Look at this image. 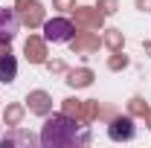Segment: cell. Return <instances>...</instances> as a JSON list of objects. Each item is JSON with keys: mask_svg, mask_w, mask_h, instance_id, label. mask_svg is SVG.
Returning a JSON list of instances; mask_svg holds the SVG:
<instances>
[{"mask_svg": "<svg viewBox=\"0 0 151 148\" xmlns=\"http://www.w3.org/2000/svg\"><path fill=\"white\" fill-rule=\"evenodd\" d=\"M6 119H9V125H18V119H20V108H9V111H6Z\"/></svg>", "mask_w": 151, "mask_h": 148, "instance_id": "obj_14", "label": "cell"}, {"mask_svg": "<svg viewBox=\"0 0 151 148\" xmlns=\"http://www.w3.org/2000/svg\"><path fill=\"white\" fill-rule=\"evenodd\" d=\"M90 78H93L90 70H73L70 78H67V84H70V87H87V84H90Z\"/></svg>", "mask_w": 151, "mask_h": 148, "instance_id": "obj_11", "label": "cell"}, {"mask_svg": "<svg viewBox=\"0 0 151 148\" xmlns=\"http://www.w3.org/2000/svg\"><path fill=\"white\" fill-rule=\"evenodd\" d=\"M26 102H29V111H32V113H41V116H44V113H50V108H52V99H50L44 90L29 93V96H26Z\"/></svg>", "mask_w": 151, "mask_h": 148, "instance_id": "obj_6", "label": "cell"}, {"mask_svg": "<svg viewBox=\"0 0 151 148\" xmlns=\"http://www.w3.org/2000/svg\"><path fill=\"white\" fill-rule=\"evenodd\" d=\"M90 142V131L84 128V122L70 119L67 113L50 116L41 131V145L44 148H70V145H87Z\"/></svg>", "mask_w": 151, "mask_h": 148, "instance_id": "obj_1", "label": "cell"}, {"mask_svg": "<svg viewBox=\"0 0 151 148\" xmlns=\"http://www.w3.org/2000/svg\"><path fill=\"white\" fill-rule=\"evenodd\" d=\"M35 142V137L29 134V131H18V134H12V137H3V148L6 145H32Z\"/></svg>", "mask_w": 151, "mask_h": 148, "instance_id": "obj_10", "label": "cell"}, {"mask_svg": "<svg viewBox=\"0 0 151 148\" xmlns=\"http://www.w3.org/2000/svg\"><path fill=\"white\" fill-rule=\"evenodd\" d=\"M44 55H47V52H44V44H41L38 38H29V41H26V58H29L32 64H41Z\"/></svg>", "mask_w": 151, "mask_h": 148, "instance_id": "obj_9", "label": "cell"}, {"mask_svg": "<svg viewBox=\"0 0 151 148\" xmlns=\"http://www.w3.org/2000/svg\"><path fill=\"white\" fill-rule=\"evenodd\" d=\"M96 47H99V38H93V35H84V38H78V41H73L76 52H87V50H96Z\"/></svg>", "mask_w": 151, "mask_h": 148, "instance_id": "obj_12", "label": "cell"}, {"mask_svg": "<svg viewBox=\"0 0 151 148\" xmlns=\"http://www.w3.org/2000/svg\"><path fill=\"white\" fill-rule=\"evenodd\" d=\"M105 41H108V47H111V50H119V47H122V35H119V29H108Z\"/></svg>", "mask_w": 151, "mask_h": 148, "instance_id": "obj_13", "label": "cell"}, {"mask_svg": "<svg viewBox=\"0 0 151 148\" xmlns=\"http://www.w3.org/2000/svg\"><path fill=\"white\" fill-rule=\"evenodd\" d=\"M108 134H111V139H131L134 137V119L131 116H116L111 122V128H108Z\"/></svg>", "mask_w": 151, "mask_h": 148, "instance_id": "obj_4", "label": "cell"}, {"mask_svg": "<svg viewBox=\"0 0 151 148\" xmlns=\"http://www.w3.org/2000/svg\"><path fill=\"white\" fill-rule=\"evenodd\" d=\"M58 9H64V12H70V9H76V0H55Z\"/></svg>", "mask_w": 151, "mask_h": 148, "instance_id": "obj_16", "label": "cell"}, {"mask_svg": "<svg viewBox=\"0 0 151 148\" xmlns=\"http://www.w3.org/2000/svg\"><path fill=\"white\" fill-rule=\"evenodd\" d=\"M76 20L84 23V26H102V12L99 9L96 12H90V9H76Z\"/></svg>", "mask_w": 151, "mask_h": 148, "instance_id": "obj_8", "label": "cell"}, {"mask_svg": "<svg viewBox=\"0 0 151 148\" xmlns=\"http://www.w3.org/2000/svg\"><path fill=\"white\" fill-rule=\"evenodd\" d=\"M99 6H102V12H105V15H111V12H113V6H116V0H102Z\"/></svg>", "mask_w": 151, "mask_h": 148, "instance_id": "obj_17", "label": "cell"}, {"mask_svg": "<svg viewBox=\"0 0 151 148\" xmlns=\"http://www.w3.org/2000/svg\"><path fill=\"white\" fill-rule=\"evenodd\" d=\"M137 6H139V9H148V12H151V0H137Z\"/></svg>", "mask_w": 151, "mask_h": 148, "instance_id": "obj_18", "label": "cell"}, {"mask_svg": "<svg viewBox=\"0 0 151 148\" xmlns=\"http://www.w3.org/2000/svg\"><path fill=\"white\" fill-rule=\"evenodd\" d=\"M125 64H128V58H125V55H113L111 58V70H119V67H125Z\"/></svg>", "mask_w": 151, "mask_h": 148, "instance_id": "obj_15", "label": "cell"}, {"mask_svg": "<svg viewBox=\"0 0 151 148\" xmlns=\"http://www.w3.org/2000/svg\"><path fill=\"white\" fill-rule=\"evenodd\" d=\"M15 75H18V61L12 52H3L0 55V81L9 84V81H15Z\"/></svg>", "mask_w": 151, "mask_h": 148, "instance_id": "obj_7", "label": "cell"}, {"mask_svg": "<svg viewBox=\"0 0 151 148\" xmlns=\"http://www.w3.org/2000/svg\"><path fill=\"white\" fill-rule=\"evenodd\" d=\"M18 32V15L12 9H3L0 6V44H9Z\"/></svg>", "mask_w": 151, "mask_h": 148, "instance_id": "obj_3", "label": "cell"}, {"mask_svg": "<svg viewBox=\"0 0 151 148\" xmlns=\"http://www.w3.org/2000/svg\"><path fill=\"white\" fill-rule=\"evenodd\" d=\"M18 6H20V20L26 26H38L41 23L44 12H41V6H38L35 0H18Z\"/></svg>", "mask_w": 151, "mask_h": 148, "instance_id": "obj_5", "label": "cell"}, {"mask_svg": "<svg viewBox=\"0 0 151 148\" xmlns=\"http://www.w3.org/2000/svg\"><path fill=\"white\" fill-rule=\"evenodd\" d=\"M148 122H151V119H148Z\"/></svg>", "mask_w": 151, "mask_h": 148, "instance_id": "obj_19", "label": "cell"}, {"mask_svg": "<svg viewBox=\"0 0 151 148\" xmlns=\"http://www.w3.org/2000/svg\"><path fill=\"white\" fill-rule=\"evenodd\" d=\"M76 35V26L64 18H55V20H47L44 23V38L52 41V44H64V41H73Z\"/></svg>", "mask_w": 151, "mask_h": 148, "instance_id": "obj_2", "label": "cell"}]
</instances>
